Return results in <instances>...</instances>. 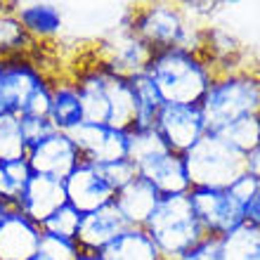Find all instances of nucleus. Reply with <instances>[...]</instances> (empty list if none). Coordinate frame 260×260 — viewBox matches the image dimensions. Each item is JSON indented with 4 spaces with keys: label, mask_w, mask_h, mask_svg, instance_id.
I'll use <instances>...</instances> for the list:
<instances>
[{
    "label": "nucleus",
    "mask_w": 260,
    "mask_h": 260,
    "mask_svg": "<svg viewBox=\"0 0 260 260\" xmlns=\"http://www.w3.org/2000/svg\"><path fill=\"white\" fill-rule=\"evenodd\" d=\"M78 253H81V246L76 239H64V237L43 232L38 255H43L45 260H76Z\"/></svg>",
    "instance_id": "30"
},
{
    "label": "nucleus",
    "mask_w": 260,
    "mask_h": 260,
    "mask_svg": "<svg viewBox=\"0 0 260 260\" xmlns=\"http://www.w3.org/2000/svg\"><path fill=\"white\" fill-rule=\"evenodd\" d=\"M83 104V123H102L130 130L135 123V102L130 78L111 71L95 57L69 76Z\"/></svg>",
    "instance_id": "1"
},
{
    "label": "nucleus",
    "mask_w": 260,
    "mask_h": 260,
    "mask_svg": "<svg viewBox=\"0 0 260 260\" xmlns=\"http://www.w3.org/2000/svg\"><path fill=\"white\" fill-rule=\"evenodd\" d=\"M218 239L222 260H260V227L241 222Z\"/></svg>",
    "instance_id": "23"
},
{
    "label": "nucleus",
    "mask_w": 260,
    "mask_h": 260,
    "mask_svg": "<svg viewBox=\"0 0 260 260\" xmlns=\"http://www.w3.org/2000/svg\"><path fill=\"white\" fill-rule=\"evenodd\" d=\"M43 230L17 208L0 218V260H31L38 253Z\"/></svg>",
    "instance_id": "15"
},
{
    "label": "nucleus",
    "mask_w": 260,
    "mask_h": 260,
    "mask_svg": "<svg viewBox=\"0 0 260 260\" xmlns=\"http://www.w3.org/2000/svg\"><path fill=\"white\" fill-rule=\"evenodd\" d=\"M48 121L55 130L71 133L76 125L83 123V104L81 95L76 90L74 81L69 76L52 78V92H50V114Z\"/></svg>",
    "instance_id": "20"
},
{
    "label": "nucleus",
    "mask_w": 260,
    "mask_h": 260,
    "mask_svg": "<svg viewBox=\"0 0 260 260\" xmlns=\"http://www.w3.org/2000/svg\"><path fill=\"white\" fill-rule=\"evenodd\" d=\"M64 192H67V204L74 206L78 213H90L109 206L116 194L104 178L102 168L85 158L64 178Z\"/></svg>",
    "instance_id": "11"
},
{
    "label": "nucleus",
    "mask_w": 260,
    "mask_h": 260,
    "mask_svg": "<svg viewBox=\"0 0 260 260\" xmlns=\"http://www.w3.org/2000/svg\"><path fill=\"white\" fill-rule=\"evenodd\" d=\"M92 57L97 62H102L104 67H109L111 71L130 78V76L144 71V67H147L151 57V50L130 31V26L123 21L116 31H111L104 41H100Z\"/></svg>",
    "instance_id": "10"
},
{
    "label": "nucleus",
    "mask_w": 260,
    "mask_h": 260,
    "mask_svg": "<svg viewBox=\"0 0 260 260\" xmlns=\"http://www.w3.org/2000/svg\"><path fill=\"white\" fill-rule=\"evenodd\" d=\"M137 175L144 178L161 197L173 194H189V175L182 154H175L171 149H164L154 156L144 158L137 164Z\"/></svg>",
    "instance_id": "14"
},
{
    "label": "nucleus",
    "mask_w": 260,
    "mask_h": 260,
    "mask_svg": "<svg viewBox=\"0 0 260 260\" xmlns=\"http://www.w3.org/2000/svg\"><path fill=\"white\" fill-rule=\"evenodd\" d=\"M227 192L232 194V197L241 204V208H244V204H246V201H251V199L260 192V180L253 178V175H248V173H241L239 178L227 187Z\"/></svg>",
    "instance_id": "32"
},
{
    "label": "nucleus",
    "mask_w": 260,
    "mask_h": 260,
    "mask_svg": "<svg viewBox=\"0 0 260 260\" xmlns=\"http://www.w3.org/2000/svg\"><path fill=\"white\" fill-rule=\"evenodd\" d=\"M130 90H133V102H135V123H133V128L154 125L158 109L164 104L154 81L144 71L142 74H135V76H130Z\"/></svg>",
    "instance_id": "22"
},
{
    "label": "nucleus",
    "mask_w": 260,
    "mask_h": 260,
    "mask_svg": "<svg viewBox=\"0 0 260 260\" xmlns=\"http://www.w3.org/2000/svg\"><path fill=\"white\" fill-rule=\"evenodd\" d=\"M211 133H218L230 147H234L239 154L246 156L248 151H253L260 147V114L237 118L232 123L222 125L218 130H211Z\"/></svg>",
    "instance_id": "25"
},
{
    "label": "nucleus",
    "mask_w": 260,
    "mask_h": 260,
    "mask_svg": "<svg viewBox=\"0 0 260 260\" xmlns=\"http://www.w3.org/2000/svg\"><path fill=\"white\" fill-rule=\"evenodd\" d=\"M76 260H104L102 253H92V251H81Z\"/></svg>",
    "instance_id": "37"
},
{
    "label": "nucleus",
    "mask_w": 260,
    "mask_h": 260,
    "mask_svg": "<svg viewBox=\"0 0 260 260\" xmlns=\"http://www.w3.org/2000/svg\"><path fill=\"white\" fill-rule=\"evenodd\" d=\"M244 222L260 227V192L255 194L251 201L244 204Z\"/></svg>",
    "instance_id": "35"
},
{
    "label": "nucleus",
    "mask_w": 260,
    "mask_h": 260,
    "mask_svg": "<svg viewBox=\"0 0 260 260\" xmlns=\"http://www.w3.org/2000/svg\"><path fill=\"white\" fill-rule=\"evenodd\" d=\"M144 74L156 85L168 104H199L218 74L213 57L206 50L168 48L151 52Z\"/></svg>",
    "instance_id": "2"
},
{
    "label": "nucleus",
    "mask_w": 260,
    "mask_h": 260,
    "mask_svg": "<svg viewBox=\"0 0 260 260\" xmlns=\"http://www.w3.org/2000/svg\"><path fill=\"white\" fill-rule=\"evenodd\" d=\"M168 149L161 140V135L156 133L154 125H147V128H130L128 130V158L133 164H140L144 158L154 156L158 151Z\"/></svg>",
    "instance_id": "28"
},
{
    "label": "nucleus",
    "mask_w": 260,
    "mask_h": 260,
    "mask_svg": "<svg viewBox=\"0 0 260 260\" xmlns=\"http://www.w3.org/2000/svg\"><path fill=\"white\" fill-rule=\"evenodd\" d=\"M180 260H222L218 237H204L197 246H192Z\"/></svg>",
    "instance_id": "34"
},
{
    "label": "nucleus",
    "mask_w": 260,
    "mask_h": 260,
    "mask_svg": "<svg viewBox=\"0 0 260 260\" xmlns=\"http://www.w3.org/2000/svg\"><path fill=\"white\" fill-rule=\"evenodd\" d=\"M125 220L116 211V206H102L97 211L83 213L81 227H78V246L81 251H92V253H102L111 241L125 230Z\"/></svg>",
    "instance_id": "17"
},
{
    "label": "nucleus",
    "mask_w": 260,
    "mask_h": 260,
    "mask_svg": "<svg viewBox=\"0 0 260 260\" xmlns=\"http://www.w3.org/2000/svg\"><path fill=\"white\" fill-rule=\"evenodd\" d=\"M26 161L34 173L64 180L76 166L81 164L83 156L69 133L52 130L48 137H43L41 142H36L34 147H28Z\"/></svg>",
    "instance_id": "12"
},
{
    "label": "nucleus",
    "mask_w": 260,
    "mask_h": 260,
    "mask_svg": "<svg viewBox=\"0 0 260 260\" xmlns=\"http://www.w3.org/2000/svg\"><path fill=\"white\" fill-rule=\"evenodd\" d=\"M125 24L151 52L168 48L204 50L206 45L204 28L189 19L185 7L171 3L137 5L135 10H130Z\"/></svg>",
    "instance_id": "4"
},
{
    "label": "nucleus",
    "mask_w": 260,
    "mask_h": 260,
    "mask_svg": "<svg viewBox=\"0 0 260 260\" xmlns=\"http://www.w3.org/2000/svg\"><path fill=\"white\" fill-rule=\"evenodd\" d=\"M52 123L48 118H31V116H21V133L26 140V147H34L36 142H41L43 137H48L52 133Z\"/></svg>",
    "instance_id": "33"
},
{
    "label": "nucleus",
    "mask_w": 260,
    "mask_h": 260,
    "mask_svg": "<svg viewBox=\"0 0 260 260\" xmlns=\"http://www.w3.org/2000/svg\"><path fill=\"white\" fill-rule=\"evenodd\" d=\"M36 43L21 28L19 19L12 14L10 5L0 7V57L12 55H31Z\"/></svg>",
    "instance_id": "26"
},
{
    "label": "nucleus",
    "mask_w": 260,
    "mask_h": 260,
    "mask_svg": "<svg viewBox=\"0 0 260 260\" xmlns=\"http://www.w3.org/2000/svg\"><path fill=\"white\" fill-rule=\"evenodd\" d=\"M5 213H7V206H3V204H0V218H3Z\"/></svg>",
    "instance_id": "38"
},
{
    "label": "nucleus",
    "mask_w": 260,
    "mask_h": 260,
    "mask_svg": "<svg viewBox=\"0 0 260 260\" xmlns=\"http://www.w3.org/2000/svg\"><path fill=\"white\" fill-rule=\"evenodd\" d=\"M104 260H164L144 227H125L102 251Z\"/></svg>",
    "instance_id": "21"
},
{
    "label": "nucleus",
    "mask_w": 260,
    "mask_h": 260,
    "mask_svg": "<svg viewBox=\"0 0 260 260\" xmlns=\"http://www.w3.org/2000/svg\"><path fill=\"white\" fill-rule=\"evenodd\" d=\"M182 158L192 187L227 189L244 173V154L211 130L187 154H182Z\"/></svg>",
    "instance_id": "7"
},
{
    "label": "nucleus",
    "mask_w": 260,
    "mask_h": 260,
    "mask_svg": "<svg viewBox=\"0 0 260 260\" xmlns=\"http://www.w3.org/2000/svg\"><path fill=\"white\" fill-rule=\"evenodd\" d=\"M244 173L260 180V147L253 151H248L246 156H244Z\"/></svg>",
    "instance_id": "36"
},
{
    "label": "nucleus",
    "mask_w": 260,
    "mask_h": 260,
    "mask_svg": "<svg viewBox=\"0 0 260 260\" xmlns=\"http://www.w3.org/2000/svg\"><path fill=\"white\" fill-rule=\"evenodd\" d=\"M52 78L31 55L0 57V114L48 118Z\"/></svg>",
    "instance_id": "3"
},
{
    "label": "nucleus",
    "mask_w": 260,
    "mask_h": 260,
    "mask_svg": "<svg viewBox=\"0 0 260 260\" xmlns=\"http://www.w3.org/2000/svg\"><path fill=\"white\" fill-rule=\"evenodd\" d=\"M64 204H67L64 180L34 173L24 194H21L19 204H17V211H21L28 220H34L36 225H43Z\"/></svg>",
    "instance_id": "16"
},
{
    "label": "nucleus",
    "mask_w": 260,
    "mask_h": 260,
    "mask_svg": "<svg viewBox=\"0 0 260 260\" xmlns=\"http://www.w3.org/2000/svg\"><path fill=\"white\" fill-rule=\"evenodd\" d=\"M21 28L34 43L55 41L64 28V12L55 3H17L10 5Z\"/></svg>",
    "instance_id": "19"
},
{
    "label": "nucleus",
    "mask_w": 260,
    "mask_h": 260,
    "mask_svg": "<svg viewBox=\"0 0 260 260\" xmlns=\"http://www.w3.org/2000/svg\"><path fill=\"white\" fill-rule=\"evenodd\" d=\"M199 107L208 130L260 114V71L248 67L220 69Z\"/></svg>",
    "instance_id": "5"
},
{
    "label": "nucleus",
    "mask_w": 260,
    "mask_h": 260,
    "mask_svg": "<svg viewBox=\"0 0 260 260\" xmlns=\"http://www.w3.org/2000/svg\"><path fill=\"white\" fill-rule=\"evenodd\" d=\"M83 213H78L74 206L64 204L62 208H57L45 222L41 225V230L45 234H55V237H64V239H76L78 237V227H81Z\"/></svg>",
    "instance_id": "29"
},
{
    "label": "nucleus",
    "mask_w": 260,
    "mask_h": 260,
    "mask_svg": "<svg viewBox=\"0 0 260 260\" xmlns=\"http://www.w3.org/2000/svg\"><path fill=\"white\" fill-rule=\"evenodd\" d=\"M69 135L85 161L104 166L118 158H128V130L102 123H81Z\"/></svg>",
    "instance_id": "13"
},
{
    "label": "nucleus",
    "mask_w": 260,
    "mask_h": 260,
    "mask_svg": "<svg viewBox=\"0 0 260 260\" xmlns=\"http://www.w3.org/2000/svg\"><path fill=\"white\" fill-rule=\"evenodd\" d=\"M31 260H45V258H43V255H38V253H36V255H34V258H31Z\"/></svg>",
    "instance_id": "39"
},
{
    "label": "nucleus",
    "mask_w": 260,
    "mask_h": 260,
    "mask_svg": "<svg viewBox=\"0 0 260 260\" xmlns=\"http://www.w3.org/2000/svg\"><path fill=\"white\" fill-rule=\"evenodd\" d=\"M26 140L21 133V118L12 114H0V161L26 156Z\"/></svg>",
    "instance_id": "27"
},
{
    "label": "nucleus",
    "mask_w": 260,
    "mask_h": 260,
    "mask_svg": "<svg viewBox=\"0 0 260 260\" xmlns=\"http://www.w3.org/2000/svg\"><path fill=\"white\" fill-rule=\"evenodd\" d=\"M154 128L164 144L175 154H187L208 133L204 111L199 104H168L164 102L156 114Z\"/></svg>",
    "instance_id": "8"
},
{
    "label": "nucleus",
    "mask_w": 260,
    "mask_h": 260,
    "mask_svg": "<svg viewBox=\"0 0 260 260\" xmlns=\"http://www.w3.org/2000/svg\"><path fill=\"white\" fill-rule=\"evenodd\" d=\"M144 230L156 244L164 260H180L206 237L204 227L192 208L189 194L161 197L156 211L151 213Z\"/></svg>",
    "instance_id": "6"
},
{
    "label": "nucleus",
    "mask_w": 260,
    "mask_h": 260,
    "mask_svg": "<svg viewBox=\"0 0 260 260\" xmlns=\"http://www.w3.org/2000/svg\"><path fill=\"white\" fill-rule=\"evenodd\" d=\"M189 201L206 237H222L244 222V208L227 189L192 187Z\"/></svg>",
    "instance_id": "9"
},
{
    "label": "nucleus",
    "mask_w": 260,
    "mask_h": 260,
    "mask_svg": "<svg viewBox=\"0 0 260 260\" xmlns=\"http://www.w3.org/2000/svg\"><path fill=\"white\" fill-rule=\"evenodd\" d=\"M104 173V178L114 187V192H118L121 187H125L130 180L137 178V166L130 161V158H118V161H111V164L100 166Z\"/></svg>",
    "instance_id": "31"
},
{
    "label": "nucleus",
    "mask_w": 260,
    "mask_h": 260,
    "mask_svg": "<svg viewBox=\"0 0 260 260\" xmlns=\"http://www.w3.org/2000/svg\"><path fill=\"white\" fill-rule=\"evenodd\" d=\"M158 201H161V194L144 178L137 175L135 180H130L128 185L114 194L111 204L116 206V211L121 213L128 227H144L149 222L151 213L156 211Z\"/></svg>",
    "instance_id": "18"
},
{
    "label": "nucleus",
    "mask_w": 260,
    "mask_h": 260,
    "mask_svg": "<svg viewBox=\"0 0 260 260\" xmlns=\"http://www.w3.org/2000/svg\"><path fill=\"white\" fill-rule=\"evenodd\" d=\"M31 175L34 171H31L26 156L0 161V204L7 208H17Z\"/></svg>",
    "instance_id": "24"
}]
</instances>
